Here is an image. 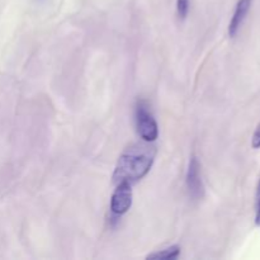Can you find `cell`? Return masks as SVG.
<instances>
[{"instance_id":"cell-4","label":"cell","mask_w":260,"mask_h":260,"mask_svg":"<svg viewBox=\"0 0 260 260\" xmlns=\"http://www.w3.org/2000/svg\"><path fill=\"white\" fill-rule=\"evenodd\" d=\"M187 188L193 200H201L203 197L205 188H203L202 177H201V165L196 156L190 159L189 167H188Z\"/></svg>"},{"instance_id":"cell-6","label":"cell","mask_w":260,"mask_h":260,"mask_svg":"<svg viewBox=\"0 0 260 260\" xmlns=\"http://www.w3.org/2000/svg\"><path fill=\"white\" fill-rule=\"evenodd\" d=\"M180 254V248L179 246L174 245V246H170V248L164 249L161 251H157V253L154 254H150L147 255L146 259H165V260H169V259H177Z\"/></svg>"},{"instance_id":"cell-5","label":"cell","mask_w":260,"mask_h":260,"mask_svg":"<svg viewBox=\"0 0 260 260\" xmlns=\"http://www.w3.org/2000/svg\"><path fill=\"white\" fill-rule=\"evenodd\" d=\"M251 2H253V0H239L238 2L235 12H234L233 18H231L230 20V24H229V36H230V37H236L241 24H243V22L245 20L249 10H250Z\"/></svg>"},{"instance_id":"cell-2","label":"cell","mask_w":260,"mask_h":260,"mask_svg":"<svg viewBox=\"0 0 260 260\" xmlns=\"http://www.w3.org/2000/svg\"><path fill=\"white\" fill-rule=\"evenodd\" d=\"M135 117H136L137 132L141 139L146 142H154L159 136V127L146 102L141 101L137 103Z\"/></svg>"},{"instance_id":"cell-7","label":"cell","mask_w":260,"mask_h":260,"mask_svg":"<svg viewBox=\"0 0 260 260\" xmlns=\"http://www.w3.org/2000/svg\"><path fill=\"white\" fill-rule=\"evenodd\" d=\"M189 12V0H177V13L180 20H184Z\"/></svg>"},{"instance_id":"cell-9","label":"cell","mask_w":260,"mask_h":260,"mask_svg":"<svg viewBox=\"0 0 260 260\" xmlns=\"http://www.w3.org/2000/svg\"><path fill=\"white\" fill-rule=\"evenodd\" d=\"M255 225L260 226V182L258 185V202H256V211H255Z\"/></svg>"},{"instance_id":"cell-1","label":"cell","mask_w":260,"mask_h":260,"mask_svg":"<svg viewBox=\"0 0 260 260\" xmlns=\"http://www.w3.org/2000/svg\"><path fill=\"white\" fill-rule=\"evenodd\" d=\"M156 147L150 144H136L128 147L119 156L118 162L113 173V183H134L139 182L151 169L154 164Z\"/></svg>"},{"instance_id":"cell-8","label":"cell","mask_w":260,"mask_h":260,"mask_svg":"<svg viewBox=\"0 0 260 260\" xmlns=\"http://www.w3.org/2000/svg\"><path fill=\"white\" fill-rule=\"evenodd\" d=\"M251 145H253L254 149H259L260 147V126L256 128V131L254 132L253 140H251Z\"/></svg>"},{"instance_id":"cell-3","label":"cell","mask_w":260,"mask_h":260,"mask_svg":"<svg viewBox=\"0 0 260 260\" xmlns=\"http://www.w3.org/2000/svg\"><path fill=\"white\" fill-rule=\"evenodd\" d=\"M132 206V184L129 183H119L116 190L112 194L111 210L116 216H122L131 208Z\"/></svg>"}]
</instances>
